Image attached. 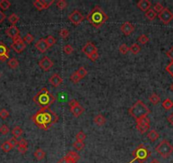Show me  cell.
I'll return each mask as SVG.
<instances>
[{
	"mask_svg": "<svg viewBox=\"0 0 173 163\" xmlns=\"http://www.w3.org/2000/svg\"><path fill=\"white\" fill-rule=\"evenodd\" d=\"M31 120L36 125L43 130H48L52 126L57 123L59 116L49 107L41 108L31 116Z\"/></svg>",
	"mask_w": 173,
	"mask_h": 163,
	"instance_id": "cell-1",
	"label": "cell"
},
{
	"mask_svg": "<svg viewBox=\"0 0 173 163\" xmlns=\"http://www.w3.org/2000/svg\"><path fill=\"white\" fill-rule=\"evenodd\" d=\"M108 19V15L99 6H95L87 16L88 22L95 28H99L107 21Z\"/></svg>",
	"mask_w": 173,
	"mask_h": 163,
	"instance_id": "cell-2",
	"label": "cell"
},
{
	"mask_svg": "<svg viewBox=\"0 0 173 163\" xmlns=\"http://www.w3.org/2000/svg\"><path fill=\"white\" fill-rule=\"evenodd\" d=\"M56 100L53 94H51L49 90L46 88H43L37 94L33 97V101L35 104L40 106L41 108L49 107L54 104Z\"/></svg>",
	"mask_w": 173,
	"mask_h": 163,
	"instance_id": "cell-3",
	"label": "cell"
},
{
	"mask_svg": "<svg viewBox=\"0 0 173 163\" xmlns=\"http://www.w3.org/2000/svg\"><path fill=\"white\" fill-rule=\"evenodd\" d=\"M149 113H150V110L149 107L141 100H138L129 109V114L132 115L136 121L148 116Z\"/></svg>",
	"mask_w": 173,
	"mask_h": 163,
	"instance_id": "cell-4",
	"label": "cell"
},
{
	"mask_svg": "<svg viewBox=\"0 0 173 163\" xmlns=\"http://www.w3.org/2000/svg\"><path fill=\"white\" fill-rule=\"evenodd\" d=\"M132 156H133V159L130 161L129 163H133L136 161H144L150 156V152L149 150L145 147L144 144H139L137 148H136L133 152H132Z\"/></svg>",
	"mask_w": 173,
	"mask_h": 163,
	"instance_id": "cell-5",
	"label": "cell"
},
{
	"mask_svg": "<svg viewBox=\"0 0 173 163\" xmlns=\"http://www.w3.org/2000/svg\"><path fill=\"white\" fill-rule=\"evenodd\" d=\"M155 150L163 158H168L173 153V146L170 144L168 140L164 139L156 146Z\"/></svg>",
	"mask_w": 173,
	"mask_h": 163,
	"instance_id": "cell-6",
	"label": "cell"
},
{
	"mask_svg": "<svg viewBox=\"0 0 173 163\" xmlns=\"http://www.w3.org/2000/svg\"><path fill=\"white\" fill-rule=\"evenodd\" d=\"M137 122V125H136V128L138 129L140 133H145L150 127V120L148 116H145L143 118H141L136 121Z\"/></svg>",
	"mask_w": 173,
	"mask_h": 163,
	"instance_id": "cell-7",
	"label": "cell"
},
{
	"mask_svg": "<svg viewBox=\"0 0 173 163\" xmlns=\"http://www.w3.org/2000/svg\"><path fill=\"white\" fill-rule=\"evenodd\" d=\"M158 17L163 24L167 25L173 20V13L168 8H164V10L158 14Z\"/></svg>",
	"mask_w": 173,
	"mask_h": 163,
	"instance_id": "cell-8",
	"label": "cell"
},
{
	"mask_svg": "<svg viewBox=\"0 0 173 163\" xmlns=\"http://www.w3.org/2000/svg\"><path fill=\"white\" fill-rule=\"evenodd\" d=\"M85 17L82 15V14L79 10H74L72 13H71L68 16V19L71 21V23L75 26H78L83 21Z\"/></svg>",
	"mask_w": 173,
	"mask_h": 163,
	"instance_id": "cell-9",
	"label": "cell"
},
{
	"mask_svg": "<svg viewBox=\"0 0 173 163\" xmlns=\"http://www.w3.org/2000/svg\"><path fill=\"white\" fill-rule=\"evenodd\" d=\"M26 47H27V44L23 41V38H21L20 37L14 39L13 44H11V48L18 54H20L22 51H24Z\"/></svg>",
	"mask_w": 173,
	"mask_h": 163,
	"instance_id": "cell-10",
	"label": "cell"
},
{
	"mask_svg": "<svg viewBox=\"0 0 173 163\" xmlns=\"http://www.w3.org/2000/svg\"><path fill=\"white\" fill-rule=\"evenodd\" d=\"M54 0H50V1H47V0H36L33 2V5L36 7V9L37 10H46L54 3Z\"/></svg>",
	"mask_w": 173,
	"mask_h": 163,
	"instance_id": "cell-11",
	"label": "cell"
},
{
	"mask_svg": "<svg viewBox=\"0 0 173 163\" xmlns=\"http://www.w3.org/2000/svg\"><path fill=\"white\" fill-rule=\"evenodd\" d=\"M39 66L42 68V70H43L44 71H48L50 70L51 68L53 67L54 65V62L51 61L49 58L47 56H44L42 60H40V61L38 62Z\"/></svg>",
	"mask_w": 173,
	"mask_h": 163,
	"instance_id": "cell-12",
	"label": "cell"
},
{
	"mask_svg": "<svg viewBox=\"0 0 173 163\" xmlns=\"http://www.w3.org/2000/svg\"><path fill=\"white\" fill-rule=\"evenodd\" d=\"M64 159L67 163H76L80 159V156L78 155L77 152L71 150L64 156Z\"/></svg>",
	"mask_w": 173,
	"mask_h": 163,
	"instance_id": "cell-13",
	"label": "cell"
},
{
	"mask_svg": "<svg viewBox=\"0 0 173 163\" xmlns=\"http://www.w3.org/2000/svg\"><path fill=\"white\" fill-rule=\"evenodd\" d=\"M5 33L7 34L8 37H11L13 40L20 37V30L15 26H10V27H8L5 31Z\"/></svg>",
	"mask_w": 173,
	"mask_h": 163,
	"instance_id": "cell-14",
	"label": "cell"
},
{
	"mask_svg": "<svg viewBox=\"0 0 173 163\" xmlns=\"http://www.w3.org/2000/svg\"><path fill=\"white\" fill-rule=\"evenodd\" d=\"M10 57V48L3 43H0V61H5Z\"/></svg>",
	"mask_w": 173,
	"mask_h": 163,
	"instance_id": "cell-15",
	"label": "cell"
},
{
	"mask_svg": "<svg viewBox=\"0 0 173 163\" xmlns=\"http://www.w3.org/2000/svg\"><path fill=\"white\" fill-rule=\"evenodd\" d=\"M81 51H82V53H84V54L88 56V55L93 54V53H94V52H98V48H97V47H96L93 43L88 42V43H87V44H85L84 46L82 47Z\"/></svg>",
	"mask_w": 173,
	"mask_h": 163,
	"instance_id": "cell-16",
	"label": "cell"
},
{
	"mask_svg": "<svg viewBox=\"0 0 173 163\" xmlns=\"http://www.w3.org/2000/svg\"><path fill=\"white\" fill-rule=\"evenodd\" d=\"M48 82L52 86H54L55 88H58L60 87L62 83H63V79L57 73H55L53 76H51L49 79H48Z\"/></svg>",
	"mask_w": 173,
	"mask_h": 163,
	"instance_id": "cell-17",
	"label": "cell"
},
{
	"mask_svg": "<svg viewBox=\"0 0 173 163\" xmlns=\"http://www.w3.org/2000/svg\"><path fill=\"white\" fill-rule=\"evenodd\" d=\"M134 29H135V27L131 22H128V21L124 22L121 27V31L125 34L126 36H129L134 31Z\"/></svg>",
	"mask_w": 173,
	"mask_h": 163,
	"instance_id": "cell-18",
	"label": "cell"
},
{
	"mask_svg": "<svg viewBox=\"0 0 173 163\" xmlns=\"http://www.w3.org/2000/svg\"><path fill=\"white\" fill-rule=\"evenodd\" d=\"M35 47L37 48V50L41 52V53H45L49 48L45 38H41V39L37 41V43L35 44Z\"/></svg>",
	"mask_w": 173,
	"mask_h": 163,
	"instance_id": "cell-19",
	"label": "cell"
},
{
	"mask_svg": "<svg viewBox=\"0 0 173 163\" xmlns=\"http://www.w3.org/2000/svg\"><path fill=\"white\" fill-rule=\"evenodd\" d=\"M152 3L149 0H140L139 2L137 3V7L138 8L139 10H142L143 12H147L148 10H150Z\"/></svg>",
	"mask_w": 173,
	"mask_h": 163,
	"instance_id": "cell-20",
	"label": "cell"
},
{
	"mask_svg": "<svg viewBox=\"0 0 173 163\" xmlns=\"http://www.w3.org/2000/svg\"><path fill=\"white\" fill-rule=\"evenodd\" d=\"M27 149H28L27 141L25 139H21L20 141H19V144H18V147H17L18 151H19L20 154H25V153L27 151Z\"/></svg>",
	"mask_w": 173,
	"mask_h": 163,
	"instance_id": "cell-21",
	"label": "cell"
},
{
	"mask_svg": "<svg viewBox=\"0 0 173 163\" xmlns=\"http://www.w3.org/2000/svg\"><path fill=\"white\" fill-rule=\"evenodd\" d=\"M71 113L73 114V115H74L75 117H78V116H80V115L83 113L84 108H83L80 104H78L77 105L74 106L73 108H71Z\"/></svg>",
	"mask_w": 173,
	"mask_h": 163,
	"instance_id": "cell-22",
	"label": "cell"
},
{
	"mask_svg": "<svg viewBox=\"0 0 173 163\" xmlns=\"http://www.w3.org/2000/svg\"><path fill=\"white\" fill-rule=\"evenodd\" d=\"M93 122H94V123L96 124V125L101 127V126H104L105 124L106 119H105V117L103 115L98 114V115H96L94 118H93Z\"/></svg>",
	"mask_w": 173,
	"mask_h": 163,
	"instance_id": "cell-23",
	"label": "cell"
},
{
	"mask_svg": "<svg viewBox=\"0 0 173 163\" xmlns=\"http://www.w3.org/2000/svg\"><path fill=\"white\" fill-rule=\"evenodd\" d=\"M148 138H149L152 142H154V141H156V140L159 138V132H157V131H155V130L152 129V130H150L149 133H148Z\"/></svg>",
	"mask_w": 173,
	"mask_h": 163,
	"instance_id": "cell-24",
	"label": "cell"
},
{
	"mask_svg": "<svg viewBox=\"0 0 173 163\" xmlns=\"http://www.w3.org/2000/svg\"><path fill=\"white\" fill-rule=\"evenodd\" d=\"M45 156H46V154L43 151V149H40V148L36 149V151L34 152V156L37 161H42L45 157Z\"/></svg>",
	"mask_w": 173,
	"mask_h": 163,
	"instance_id": "cell-25",
	"label": "cell"
},
{
	"mask_svg": "<svg viewBox=\"0 0 173 163\" xmlns=\"http://www.w3.org/2000/svg\"><path fill=\"white\" fill-rule=\"evenodd\" d=\"M19 20H20V17L14 13L11 14L10 16L8 17V20L11 24V26H15V24L19 21Z\"/></svg>",
	"mask_w": 173,
	"mask_h": 163,
	"instance_id": "cell-26",
	"label": "cell"
},
{
	"mask_svg": "<svg viewBox=\"0 0 173 163\" xmlns=\"http://www.w3.org/2000/svg\"><path fill=\"white\" fill-rule=\"evenodd\" d=\"M22 133H23V130L21 129L20 127L19 126H15L13 129H12V134L14 138H19L20 136L22 135Z\"/></svg>",
	"mask_w": 173,
	"mask_h": 163,
	"instance_id": "cell-27",
	"label": "cell"
},
{
	"mask_svg": "<svg viewBox=\"0 0 173 163\" xmlns=\"http://www.w3.org/2000/svg\"><path fill=\"white\" fill-rule=\"evenodd\" d=\"M8 66L11 69H16L19 66V61L16 58H12L10 59L8 61Z\"/></svg>",
	"mask_w": 173,
	"mask_h": 163,
	"instance_id": "cell-28",
	"label": "cell"
},
{
	"mask_svg": "<svg viewBox=\"0 0 173 163\" xmlns=\"http://www.w3.org/2000/svg\"><path fill=\"white\" fill-rule=\"evenodd\" d=\"M162 106L164 109H166V111H169L173 107V102L171 99L170 98H166L164 101L162 102Z\"/></svg>",
	"mask_w": 173,
	"mask_h": 163,
	"instance_id": "cell-29",
	"label": "cell"
},
{
	"mask_svg": "<svg viewBox=\"0 0 173 163\" xmlns=\"http://www.w3.org/2000/svg\"><path fill=\"white\" fill-rule=\"evenodd\" d=\"M156 16H157L156 12L154 10H151V9L148 10L145 13V17L149 20H154L156 18Z\"/></svg>",
	"mask_w": 173,
	"mask_h": 163,
	"instance_id": "cell-30",
	"label": "cell"
},
{
	"mask_svg": "<svg viewBox=\"0 0 173 163\" xmlns=\"http://www.w3.org/2000/svg\"><path fill=\"white\" fill-rule=\"evenodd\" d=\"M1 149H2V150H3V152L8 153L10 152V150L13 149V147L11 146V144H10L9 141H5V142H3V144H1Z\"/></svg>",
	"mask_w": 173,
	"mask_h": 163,
	"instance_id": "cell-31",
	"label": "cell"
},
{
	"mask_svg": "<svg viewBox=\"0 0 173 163\" xmlns=\"http://www.w3.org/2000/svg\"><path fill=\"white\" fill-rule=\"evenodd\" d=\"M11 6V3L9 0H1L0 1V9L2 10H7Z\"/></svg>",
	"mask_w": 173,
	"mask_h": 163,
	"instance_id": "cell-32",
	"label": "cell"
},
{
	"mask_svg": "<svg viewBox=\"0 0 173 163\" xmlns=\"http://www.w3.org/2000/svg\"><path fill=\"white\" fill-rule=\"evenodd\" d=\"M149 101L152 103L153 105H157L159 104V101H160V98L159 97V95L156 94H152L149 96Z\"/></svg>",
	"mask_w": 173,
	"mask_h": 163,
	"instance_id": "cell-33",
	"label": "cell"
},
{
	"mask_svg": "<svg viewBox=\"0 0 173 163\" xmlns=\"http://www.w3.org/2000/svg\"><path fill=\"white\" fill-rule=\"evenodd\" d=\"M141 50V47L138 44H133L129 48V51H131L133 54H138Z\"/></svg>",
	"mask_w": 173,
	"mask_h": 163,
	"instance_id": "cell-34",
	"label": "cell"
},
{
	"mask_svg": "<svg viewBox=\"0 0 173 163\" xmlns=\"http://www.w3.org/2000/svg\"><path fill=\"white\" fill-rule=\"evenodd\" d=\"M76 73L78 74V76L81 78H84L86 76H87V74H88V71L85 69L83 66H81V67L78 68V70L76 71Z\"/></svg>",
	"mask_w": 173,
	"mask_h": 163,
	"instance_id": "cell-35",
	"label": "cell"
},
{
	"mask_svg": "<svg viewBox=\"0 0 173 163\" xmlns=\"http://www.w3.org/2000/svg\"><path fill=\"white\" fill-rule=\"evenodd\" d=\"M149 41V37H147L145 34H142V35H141V36H139V37L138 38V43L140 44H142V45L146 44Z\"/></svg>",
	"mask_w": 173,
	"mask_h": 163,
	"instance_id": "cell-36",
	"label": "cell"
},
{
	"mask_svg": "<svg viewBox=\"0 0 173 163\" xmlns=\"http://www.w3.org/2000/svg\"><path fill=\"white\" fill-rule=\"evenodd\" d=\"M56 6L59 10H63L67 7V3L64 0H58L56 2Z\"/></svg>",
	"mask_w": 173,
	"mask_h": 163,
	"instance_id": "cell-37",
	"label": "cell"
},
{
	"mask_svg": "<svg viewBox=\"0 0 173 163\" xmlns=\"http://www.w3.org/2000/svg\"><path fill=\"white\" fill-rule=\"evenodd\" d=\"M46 42H47L48 47L50 48L52 47L53 45H54V44H56V38L54 37H53V36L49 35V36L46 38Z\"/></svg>",
	"mask_w": 173,
	"mask_h": 163,
	"instance_id": "cell-38",
	"label": "cell"
},
{
	"mask_svg": "<svg viewBox=\"0 0 173 163\" xmlns=\"http://www.w3.org/2000/svg\"><path fill=\"white\" fill-rule=\"evenodd\" d=\"M70 79H71V81L73 83H77L78 82L81 80V77L78 76V74L76 73V71H75V72H73V73L71 75Z\"/></svg>",
	"mask_w": 173,
	"mask_h": 163,
	"instance_id": "cell-39",
	"label": "cell"
},
{
	"mask_svg": "<svg viewBox=\"0 0 173 163\" xmlns=\"http://www.w3.org/2000/svg\"><path fill=\"white\" fill-rule=\"evenodd\" d=\"M76 141H79V142H83L84 139H86V134L82 131H80L76 133Z\"/></svg>",
	"mask_w": 173,
	"mask_h": 163,
	"instance_id": "cell-40",
	"label": "cell"
},
{
	"mask_svg": "<svg viewBox=\"0 0 173 163\" xmlns=\"http://www.w3.org/2000/svg\"><path fill=\"white\" fill-rule=\"evenodd\" d=\"M69 35H70V31H69L67 28H62L60 31V36L62 38H64V39L67 38L69 37Z\"/></svg>",
	"mask_w": 173,
	"mask_h": 163,
	"instance_id": "cell-41",
	"label": "cell"
},
{
	"mask_svg": "<svg viewBox=\"0 0 173 163\" xmlns=\"http://www.w3.org/2000/svg\"><path fill=\"white\" fill-rule=\"evenodd\" d=\"M63 51H64L66 54H72V52L74 51V48H73V47L71 46V44H66V45H64V48H63Z\"/></svg>",
	"mask_w": 173,
	"mask_h": 163,
	"instance_id": "cell-42",
	"label": "cell"
},
{
	"mask_svg": "<svg viewBox=\"0 0 173 163\" xmlns=\"http://www.w3.org/2000/svg\"><path fill=\"white\" fill-rule=\"evenodd\" d=\"M119 51H120V53L122 54H127V52L129 51V47L126 45V44H123L119 47Z\"/></svg>",
	"mask_w": 173,
	"mask_h": 163,
	"instance_id": "cell-43",
	"label": "cell"
},
{
	"mask_svg": "<svg viewBox=\"0 0 173 163\" xmlns=\"http://www.w3.org/2000/svg\"><path fill=\"white\" fill-rule=\"evenodd\" d=\"M34 40V37H33V36L31 35V34H30V33H27L25 37H23V41L26 43L27 44H31L32 41Z\"/></svg>",
	"mask_w": 173,
	"mask_h": 163,
	"instance_id": "cell-44",
	"label": "cell"
},
{
	"mask_svg": "<svg viewBox=\"0 0 173 163\" xmlns=\"http://www.w3.org/2000/svg\"><path fill=\"white\" fill-rule=\"evenodd\" d=\"M73 146L75 147V149L77 150H81L85 147V144L83 142H79V141H75L73 143Z\"/></svg>",
	"mask_w": 173,
	"mask_h": 163,
	"instance_id": "cell-45",
	"label": "cell"
},
{
	"mask_svg": "<svg viewBox=\"0 0 173 163\" xmlns=\"http://www.w3.org/2000/svg\"><path fill=\"white\" fill-rule=\"evenodd\" d=\"M9 115H10V112L8 111L7 110H5V109H3V110L0 111V117L3 120H5V119L8 118Z\"/></svg>",
	"mask_w": 173,
	"mask_h": 163,
	"instance_id": "cell-46",
	"label": "cell"
},
{
	"mask_svg": "<svg viewBox=\"0 0 173 163\" xmlns=\"http://www.w3.org/2000/svg\"><path fill=\"white\" fill-rule=\"evenodd\" d=\"M163 10H164V6H163L162 4L159 3V2H158V3H156L155 4H154V10L155 12H157V13H160Z\"/></svg>",
	"mask_w": 173,
	"mask_h": 163,
	"instance_id": "cell-47",
	"label": "cell"
},
{
	"mask_svg": "<svg viewBox=\"0 0 173 163\" xmlns=\"http://www.w3.org/2000/svg\"><path fill=\"white\" fill-rule=\"evenodd\" d=\"M10 132V128L7 125H2L0 127V132L3 134V135H6Z\"/></svg>",
	"mask_w": 173,
	"mask_h": 163,
	"instance_id": "cell-48",
	"label": "cell"
},
{
	"mask_svg": "<svg viewBox=\"0 0 173 163\" xmlns=\"http://www.w3.org/2000/svg\"><path fill=\"white\" fill-rule=\"evenodd\" d=\"M166 71L173 77V61L170 62V64L166 67Z\"/></svg>",
	"mask_w": 173,
	"mask_h": 163,
	"instance_id": "cell-49",
	"label": "cell"
},
{
	"mask_svg": "<svg viewBox=\"0 0 173 163\" xmlns=\"http://www.w3.org/2000/svg\"><path fill=\"white\" fill-rule=\"evenodd\" d=\"M87 57L89 59V60H91L92 61H97L98 59V52H94V53H93V54H89V55H88Z\"/></svg>",
	"mask_w": 173,
	"mask_h": 163,
	"instance_id": "cell-50",
	"label": "cell"
},
{
	"mask_svg": "<svg viewBox=\"0 0 173 163\" xmlns=\"http://www.w3.org/2000/svg\"><path fill=\"white\" fill-rule=\"evenodd\" d=\"M8 141L10 142V144H11V146H12L13 148L19 144V141H18L16 138H14V137H13V138L10 139V140H8Z\"/></svg>",
	"mask_w": 173,
	"mask_h": 163,
	"instance_id": "cell-51",
	"label": "cell"
},
{
	"mask_svg": "<svg viewBox=\"0 0 173 163\" xmlns=\"http://www.w3.org/2000/svg\"><path fill=\"white\" fill-rule=\"evenodd\" d=\"M166 56L170 58L171 61H173V47L171 48L169 50L166 52Z\"/></svg>",
	"mask_w": 173,
	"mask_h": 163,
	"instance_id": "cell-52",
	"label": "cell"
},
{
	"mask_svg": "<svg viewBox=\"0 0 173 163\" xmlns=\"http://www.w3.org/2000/svg\"><path fill=\"white\" fill-rule=\"evenodd\" d=\"M79 103H78L77 100H76V99H71V101L69 102V106H70V108H73L74 106L76 105H77Z\"/></svg>",
	"mask_w": 173,
	"mask_h": 163,
	"instance_id": "cell-53",
	"label": "cell"
},
{
	"mask_svg": "<svg viewBox=\"0 0 173 163\" xmlns=\"http://www.w3.org/2000/svg\"><path fill=\"white\" fill-rule=\"evenodd\" d=\"M167 121L170 122V124H171V125H173V113H171V114H170V115H168V117H167Z\"/></svg>",
	"mask_w": 173,
	"mask_h": 163,
	"instance_id": "cell-54",
	"label": "cell"
},
{
	"mask_svg": "<svg viewBox=\"0 0 173 163\" xmlns=\"http://www.w3.org/2000/svg\"><path fill=\"white\" fill-rule=\"evenodd\" d=\"M150 163H160V162H159V161H158V160L154 159V160H152L151 161H150Z\"/></svg>",
	"mask_w": 173,
	"mask_h": 163,
	"instance_id": "cell-55",
	"label": "cell"
},
{
	"mask_svg": "<svg viewBox=\"0 0 173 163\" xmlns=\"http://www.w3.org/2000/svg\"><path fill=\"white\" fill-rule=\"evenodd\" d=\"M57 163H67V162H66V161H64V158H62V159H61L60 161H58Z\"/></svg>",
	"mask_w": 173,
	"mask_h": 163,
	"instance_id": "cell-56",
	"label": "cell"
},
{
	"mask_svg": "<svg viewBox=\"0 0 173 163\" xmlns=\"http://www.w3.org/2000/svg\"><path fill=\"white\" fill-rule=\"evenodd\" d=\"M170 88H171V90L173 92V83L171 85V87H170Z\"/></svg>",
	"mask_w": 173,
	"mask_h": 163,
	"instance_id": "cell-57",
	"label": "cell"
},
{
	"mask_svg": "<svg viewBox=\"0 0 173 163\" xmlns=\"http://www.w3.org/2000/svg\"><path fill=\"white\" fill-rule=\"evenodd\" d=\"M3 13V12H2V11H1V10H0V14H2Z\"/></svg>",
	"mask_w": 173,
	"mask_h": 163,
	"instance_id": "cell-58",
	"label": "cell"
}]
</instances>
